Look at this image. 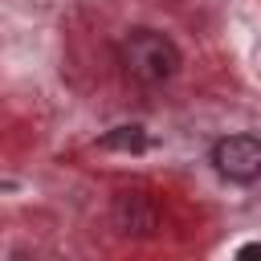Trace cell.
Wrapping results in <instances>:
<instances>
[{"mask_svg": "<svg viewBox=\"0 0 261 261\" xmlns=\"http://www.w3.org/2000/svg\"><path fill=\"white\" fill-rule=\"evenodd\" d=\"M118 61L126 69V77L143 82V86H159L167 77H175L179 69V49L167 33L155 29H130L118 41Z\"/></svg>", "mask_w": 261, "mask_h": 261, "instance_id": "1", "label": "cell"}, {"mask_svg": "<svg viewBox=\"0 0 261 261\" xmlns=\"http://www.w3.org/2000/svg\"><path fill=\"white\" fill-rule=\"evenodd\" d=\"M212 167L232 184L261 179V139L257 135H224L212 143Z\"/></svg>", "mask_w": 261, "mask_h": 261, "instance_id": "2", "label": "cell"}, {"mask_svg": "<svg viewBox=\"0 0 261 261\" xmlns=\"http://www.w3.org/2000/svg\"><path fill=\"white\" fill-rule=\"evenodd\" d=\"M114 224H118V232L147 237V232L159 228V212H155V204H151L147 196H139V192H122V196L114 200Z\"/></svg>", "mask_w": 261, "mask_h": 261, "instance_id": "3", "label": "cell"}, {"mask_svg": "<svg viewBox=\"0 0 261 261\" xmlns=\"http://www.w3.org/2000/svg\"><path fill=\"white\" fill-rule=\"evenodd\" d=\"M102 147L106 151H130V155H139L147 147V130L143 126H114L110 135H102Z\"/></svg>", "mask_w": 261, "mask_h": 261, "instance_id": "4", "label": "cell"}, {"mask_svg": "<svg viewBox=\"0 0 261 261\" xmlns=\"http://www.w3.org/2000/svg\"><path fill=\"white\" fill-rule=\"evenodd\" d=\"M241 257H261V245H245V249H241Z\"/></svg>", "mask_w": 261, "mask_h": 261, "instance_id": "5", "label": "cell"}]
</instances>
